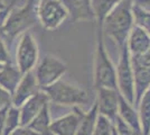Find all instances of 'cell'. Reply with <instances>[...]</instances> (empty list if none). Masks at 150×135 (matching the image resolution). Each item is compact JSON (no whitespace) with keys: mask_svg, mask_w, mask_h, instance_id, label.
Segmentation results:
<instances>
[{"mask_svg":"<svg viewBox=\"0 0 150 135\" xmlns=\"http://www.w3.org/2000/svg\"><path fill=\"white\" fill-rule=\"evenodd\" d=\"M133 14L131 0H121L104 18V33L122 49L132 29Z\"/></svg>","mask_w":150,"mask_h":135,"instance_id":"cell-1","label":"cell"},{"mask_svg":"<svg viewBox=\"0 0 150 135\" xmlns=\"http://www.w3.org/2000/svg\"><path fill=\"white\" fill-rule=\"evenodd\" d=\"M43 89L48 99L58 105L85 106L91 103V96L86 90L66 80H57Z\"/></svg>","mask_w":150,"mask_h":135,"instance_id":"cell-2","label":"cell"},{"mask_svg":"<svg viewBox=\"0 0 150 135\" xmlns=\"http://www.w3.org/2000/svg\"><path fill=\"white\" fill-rule=\"evenodd\" d=\"M96 51H95V63H94V86L99 88H109L117 90V72L108 56L102 39V25L98 29L96 39Z\"/></svg>","mask_w":150,"mask_h":135,"instance_id":"cell-3","label":"cell"},{"mask_svg":"<svg viewBox=\"0 0 150 135\" xmlns=\"http://www.w3.org/2000/svg\"><path fill=\"white\" fill-rule=\"evenodd\" d=\"M118 86L122 97L129 104H134V78L128 45L121 49V59L118 65Z\"/></svg>","mask_w":150,"mask_h":135,"instance_id":"cell-4","label":"cell"},{"mask_svg":"<svg viewBox=\"0 0 150 135\" xmlns=\"http://www.w3.org/2000/svg\"><path fill=\"white\" fill-rule=\"evenodd\" d=\"M66 71V65L58 58L46 54L42 61L39 62L37 69H36V79H37L38 86L42 88H46L57 80L62 74Z\"/></svg>","mask_w":150,"mask_h":135,"instance_id":"cell-5","label":"cell"},{"mask_svg":"<svg viewBox=\"0 0 150 135\" xmlns=\"http://www.w3.org/2000/svg\"><path fill=\"white\" fill-rule=\"evenodd\" d=\"M35 21V15L33 13V6L29 2L28 5L21 8H15L8 17L4 27V35L8 39H13L19 33L25 31Z\"/></svg>","mask_w":150,"mask_h":135,"instance_id":"cell-6","label":"cell"},{"mask_svg":"<svg viewBox=\"0 0 150 135\" xmlns=\"http://www.w3.org/2000/svg\"><path fill=\"white\" fill-rule=\"evenodd\" d=\"M37 15L42 25L47 29H54L67 17V10L61 0H40Z\"/></svg>","mask_w":150,"mask_h":135,"instance_id":"cell-7","label":"cell"},{"mask_svg":"<svg viewBox=\"0 0 150 135\" xmlns=\"http://www.w3.org/2000/svg\"><path fill=\"white\" fill-rule=\"evenodd\" d=\"M37 60V44L30 33H25L17 50V63L20 73L25 74L33 69Z\"/></svg>","mask_w":150,"mask_h":135,"instance_id":"cell-8","label":"cell"},{"mask_svg":"<svg viewBox=\"0 0 150 135\" xmlns=\"http://www.w3.org/2000/svg\"><path fill=\"white\" fill-rule=\"evenodd\" d=\"M98 109L100 110V114L105 116L106 118L115 121L119 110V99L120 95L117 91L109 88H99L98 89Z\"/></svg>","mask_w":150,"mask_h":135,"instance_id":"cell-9","label":"cell"},{"mask_svg":"<svg viewBox=\"0 0 150 135\" xmlns=\"http://www.w3.org/2000/svg\"><path fill=\"white\" fill-rule=\"evenodd\" d=\"M83 111L75 107L74 113L61 117L53 123H50V131L53 135H75L79 129V124L81 122Z\"/></svg>","mask_w":150,"mask_h":135,"instance_id":"cell-10","label":"cell"},{"mask_svg":"<svg viewBox=\"0 0 150 135\" xmlns=\"http://www.w3.org/2000/svg\"><path fill=\"white\" fill-rule=\"evenodd\" d=\"M38 82L33 71H28L25 73L24 78L20 80L17 89L13 94V103L15 106H23L24 104L34 95L37 94Z\"/></svg>","mask_w":150,"mask_h":135,"instance_id":"cell-11","label":"cell"},{"mask_svg":"<svg viewBox=\"0 0 150 135\" xmlns=\"http://www.w3.org/2000/svg\"><path fill=\"white\" fill-rule=\"evenodd\" d=\"M48 97L45 92H37L30 97L23 106L20 110V125L27 126L35 118V116L42 110V108L47 104Z\"/></svg>","mask_w":150,"mask_h":135,"instance_id":"cell-12","label":"cell"},{"mask_svg":"<svg viewBox=\"0 0 150 135\" xmlns=\"http://www.w3.org/2000/svg\"><path fill=\"white\" fill-rule=\"evenodd\" d=\"M63 6L69 13L73 21L92 20L95 14L92 8L91 0H61Z\"/></svg>","mask_w":150,"mask_h":135,"instance_id":"cell-13","label":"cell"},{"mask_svg":"<svg viewBox=\"0 0 150 135\" xmlns=\"http://www.w3.org/2000/svg\"><path fill=\"white\" fill-rule=\"evenodd\" d=\"M128 49L132 55H141L150 49V35L139 26L132 27Z\"/></svg>","mask_w":150,"mask_h":135,"instance_id":"cell-14","label":"cell"},{"mask_svg":"<svg viewBox=\"0 0 150 135\" xmlns=\"http://www.w3.org/2000/svg\"><path fill=\"white\" fill-rule=\"evenodd\" d=\"M119 116L125 121L132 131L137 135H141V125L139 121V116L136 110L132 108V105L129 104L122 96L119 99Z\"/></svg>","mask_w":150,"mask_h":135,"instance_id":"cell-15","label":"cell"},{"mask_svg":"<svg viewBox=\"0 0 150 135\" xmlns=\"http://www.w3.org/2000/svg\"><path fill=\"white\" fill-rule=\"evenodd\" d=\"M20 80V71L11 65H6L0 70V86L10 95L15 94Z\"/></svg>","mask_w":150,"mask_h":135,"instance_id":"cell-16","label":"cell"},{"mask_svg":"<svg viewBox=\"0 0 150 135\" xmlns=\"http://www.w3.org/2000/svg\"><path fill=\"white\" fill-rule=\"evenodd\" d=\"M98 116V105L94 104L92 109L88 110L86 114H83L75 135H93Z\"/></svg>","mask_w":150,"mask_h":135,"instance_id":"cell-17","label":"cell"},{"mask_svg":"<svg viewBox=\"0 0 150 135\" xmlns=\"http://www.w3.org/2000/svg\"><path fill=\"white\" fill-rule=\"evenodd\" d=\"M50 111H48V105L46 104L42 110L35 116V118L31 121L27 126L29 129H34L42 135H50Z\"/></svg>","mask_w":150,"mask_h":135,"instance_id":"cell-18","label":"cell"},{"mask_svg":"<svg viewBox=\"0 0 150 135\" xmlns=\"http://www.w3.org/2000/svg\"><path fill=\"white\" fill-rule=\"evenodd\" d=\"M140 125L141 135H150V87L140 100Z\"/></svg>","mask_w":150,"mask_h":135,"instance_id":"cell-19","label":"cell"},{"mask_svg":"<svg viewBox=\"0 0 150 135\" xmlns=\"http://www.w3.org/2000/svg\"><path fill=\"white\" fill-rule=\"evenodd\" d=\"M120 1L121 0H91L95 17H98L101 23Z\"/></svg>","mask_w":150,"mask_h":135,"instance_id":"cell-20","label":"cell"},{"mask_svg":"<svg viewBox=\"0 0 150 135\" xmlns=\"http://www.w3.org/2000/svg\"><path fill=\"white\" fill-rule=\"evenodd\" d=\"M20 124V110L17 108H9L7 111L6 123L2 135H10Z\"/></svg>","mask_w":150,"mask_h":135,"instance_id":"cell-21","label":"cell"},{"mask_svg":"<svg viewBox=\"0 0 150 135\" xmlns=\"http://www.w3.org/2000/svg\"><path fill=\"white\" fill-rule=\"evenodd\" d=\"M132 14L134 20L139 27H141L144 32H147L150 35V13L140 9L139 7H132Z\"/></svg>","mask_w":150,"mask_h":135,"instance_id":"cell-22","label":"cell"},{"mask_svg":"<svg viewBox=\"0 0 150 135\" xmlns=\"http://www.w3.org/2000/svg\"><path fill=\"white\" fill-rule=\"evenodd\" d=\"M112 129L113 127L111 126V122L109 118L101 114L98 116L93 135H112Z\"/></svg>","mask_w":150,"mask_h":135,"instance_id":"cell-23","label":"cell"},{"mask_svg":"<svg viewBox=\"0 0 150 135\" xmlns=\"http://www.w3.org/2000/svg\"><path fill=\"white\" fill-rule=\"evenodd\" d=\"M114 122H115V129L119 132L120 135H137L132 131L131 127H130L119 115L117 116V118H115Z\"/></svg>","mask_w":150,"mask_h":135,"instance_id":"cell-24","label":"cell"},{"mask_svg":"<svg viewBox=\"0 0 150 135\" xmlns=\"http://www.w3.org/2000/svg\"><path fill=\"white\" fill-rule=\"evenodd\" d=\"M9 103H10V94L2 87H0V109L8 107Z\"/></svg>","mask_w":150,"mask_h":135,"instance_id":"cell-25","label":"cell"},{"mask_svg":"<svg viewBox=\"0 0 150 135\" xmlns=\"http://www.w3.org/2000/svg\"><path fill=\"white\" fill-rule=\"evenodd\" d=\"M10 135H42V134L35 132L34 129H29L28 126H21V127H17Z\"/></svg>","mask_w":150,"mask_h":135,"instance_id":"cell-26","label":"cell"},{"mask_svg":"<svg viewBox=\"0 0 150 135\" xmlns=\"http://www.w3.org/2000/svg\"><path fill=\"white\" fill-rule=\"evenodd\" d=\"M0 63H10V55L7 51L4 42L0 39Z\"/></svg>","mask_w":150,"mask_h":135,"instance_id":"cell-27","label":"cell"},{"mask_svg":"<svg viewBox=\"0 0 150 135\" xmlns=\"http://www.w3.org/2000/svg\"><path fill=\"white\" fill-rule=\"evenodd\" d=\"M7 111H8V107H5V108L0 109V135H2V133H4L5 123H6Z\"/></svg>","mask_w":150,"mask_h":135,"instance_id":"cell-28","label":"cell"},{"mask_svg":"<svg viewBox=\"0 0 150 135\" xmlns=\"http://www.w3.org/2000/svg\"><path fill=\"white\" fill-rule=\"evenodd\" d=\"M134 4H136L134 6L150 13V0H134Z\"/></svg>","mask_w":150,"mask_h":135,"instance_id":"cell-29","label":"cell"},{"mask_svg":"<svg viewBox=\"0 0 150 135\" xmlns=\"http://www.w3.org/2000/svg\"><path fill=\"white\" fill-rule=\"evenodd\" d=\"M7 17H8V11L0 10V35H2V33H4V27H5Z\"/></svg>","mask_w":150,"mask_h":135,"instance_id":"cell-30","label":"cell"},{"mask_svg":"<svg viewBox=\"0 0 150 135\" xmlns=\"http://www.w3.org/2000/svg\"><path fill=\"white\" fill-rule=\"evenodd\" d=\"M112 135H120L119 132L117 131V129H115V127H113V129H112Z\"/></svg>","mask_w":150,"mask_h":135,"instance_id":"cell-31","label":"cell"},{"mask_svg":"<svg viewBox=\"0 0 150 135\" xmlns=\"http://www.w3.org/2000/svg\"><path fill=\"white\" fill-rule=\"evenodd\" d=\"M4 8H5V6H4V5H2V4H1V2H0V10H2V9H4Z\"/></svg>","mask_w":150,"mask_h":135,"instance_id":"cell-32","label":"cell"},{"mask_svg":"<svg viewBox=\"0 0 150 135\" xmlns=\"http://www.w3.org/2000/svg\"><path fill=\"white\" fill-rule=\"evenodd\" d=\"M2 68H4V65H2V64H1V63H0V70H1Z\"/></svg>","mask_w":150,"mask_h":135,"instance_id":"cell-33","label":"cell"}]
</instances>
